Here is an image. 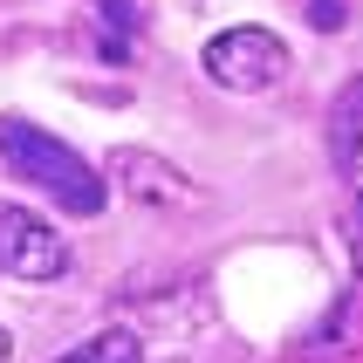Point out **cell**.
Returning <instances> with one entry per match:
<instances>
[{
    "mask_svg": "<svg viewBox=\"0 0 363 363\" xmlns=\"http://www.w3.org/2000/svg\"><path fill=\"white\" fill-rule=\"evenodd\" d=\"M329 164L343 172V185L363 192V76H350L343 96L329 103Z\"/></svg>",
    "mask_w": 363,
    "mask_h": 363,
    "instance_id": "5b68a950",
    "label": "cell"
},
{
    "mask_svg": "<svg viewBox=\"0 0 363 363\" xmlns=\"http://www.w3.org/2000/svg\"><path fill=\"white\" fill-rule=\"evenodd\" d=\"M7 357H14V336H7V329H0V363H7Z\"/></svg>",
    "mask_w": 363,
    "mask_h": 363,
    "instance_id": "9c48e42d",
    "label": "cell"
},
{
    "mask_svg": "<svg viewBox=\"0 0 363 363\" xmlns=\"http://www.w3.org/2000/svg\"><path fill=\"white\" fill-rule=\"evenodd\" d=\"M206 76L220 82V89H267V82H281L288 76V48L267 28H226V35L206 41Z\"/></svg>",
    "mask_w": 363,
    "mask_h": 363,
    "instance_id": "7a4b0ae2",
    "label": "cell"
},
{
    "mask_svg": "<svg viewBox=\"0 0 363 363\" xmlns=\"http://www.w3.org/2000/svg\"><path fill=\"white\" fill-rule=\"evenodd\" d=\"M55 363H144V350H138V336H130V329H103V336L76 343L69 357H55Z\"/></svg>",
    "mask_w": 363,
    "mask_h": 363,
    "instance_id": "8992f818",
    "label": "cell"
},
{
    "mask_svg": "<svg viewBox=\"0 0 363 363\" xmlns=\"http://www.w3.org/2000/svg\"><path fill=\"white\" fill-rule=\"evenodd\" d=\"M350 7H357V0H308V28H315V35H343Z\"/></svg>",
    "mask_w": 363,
    "mask_h": 363,
    "instance_id": "52a82bcc",
    "label": "cell"
},
{
    "mask_svg": "<svg viewBox=\"0 0 363 363\" xmlns=\"http://www.w3.org/2000/svg\"><path fill=\"white\" fill-rule=\"evenodd\" d=\"M89 7H103V21H110L117 35H130V28H138V0H89Z\"/></svg>",
    "mask_w": 363,
    "mask_h": 363,
    "instance_id": "ba28073f",
    "label": "cell"
},
{
    "mask_svg": "<svg viewBox=\"0 0 363 363\" xmlns=\"http://www.w3.org/2000/svg\"><path fill=\"white\" fill-rule=\"evenodd\" d=\"M110 179L144 206H192V179L179 164H164L158 151H138V144H117L110 151Z\"/></svg>",
    "mask_w": 363,
    "mask_h": 363,
    "instance_id": "277c9868",
    "label": "cell"
},
{
    "mask_svg": "<svg viewBox=\"0 0 363 363\" xmlns=\"http://www.w3.org/2000/svg\"><path fill=\"white\" fill-rule=\"evenodd\" d=\"M0 164L14 172V179L41 185L62 213H76V220H96L103 206H110V185L89 172V164L55 144V130H35L28 117H0Z\"/></svg>",
    "mask_w": 363,
    "mask_h": 363,
    "instance_id": "6da1fadb",
    "label": "cell"
},
{
    "mask_svg": "<svg viewBox=\"0 0 363 363\" xmlns=\"http://www.w3.org/2000/svg\"><path fill=\"white\" fill-rule=\"evenodd\" d=\"M0 274H14V281H55V274H69V240L41 213L0 199Z\"/></svg>",
    "mask_w": 363,
    "mask_h": 363,
    "instance_id": "3957f363",
    "label": "cell"
}]
</instances>
